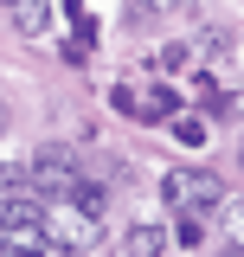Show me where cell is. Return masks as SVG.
I'll return each mask as SVG.
<instances>
[{"instance_id":"cell-4","label":"cell","mask_w":244,"mask_h":257,"mask_svg":"<svg viewBox=\"0 0 244 257\" xmlns=\"http://www.w3.org/2000/svg\"><path fill=\"white\" fill-rule=\"evenodd\" d=\"M161 180H167V199H180V206H218V187L212 180H199V174H161Z\"/></svg>"},{"instance_id":"cell-1","label":"cell","mask_w":244,"mask_h":257,"mask_svg":"<svg viewBox=\"0 0 244 257\" xmlns=\"http://www.w3.org/2000/svg\"><path fill=\"white\" fill-rule=\"evenodd\" d=\"M45 244L52 251H90L96 244V206H84L77 193H58V206L45 212Z\"/></svg>"},{"instance_id":"cell-5","label":"cell","mask_w":244,"mask_h":257,"mask_svg":"<svg viewBox=\"0 0 244 257\" xmlns=\"http://www.w3.org/2000/svg\"><path fill=\"white\" fill-rule=\"evenodd\" d=\"M161 244H167V231H161V225H148V219H142V225H129V231L116 238V251H129V257H154Z\"/></svg>"},{"instance_id":"cell-10","label":"cell","mask_w":244,"mask_h":257,"mask_svg":"<svg viewBox=\"0 0 244 257\" xmlns=\"http://www.w3.org/2000/svg\"><path fill=\"white\" fill-rule=\"evenodd\" d=\"M142 7H180V0H142Z\"/></svg>"},{"instance_id":"cell-3","label":"cell","mask_w":244,"mask_h":257,"mask_svg":"<svg viewBox=\"0 0 244 257\" xmlns=\"http://www.w3.org/2000/svg\"><path fill=\"white\" fill-rule=\"evenodd\" d=\"M7 20L20 39H45L52 32V0H7Z\"/></svg>"},{"instance_id":"cell-8","label":"cell","mask_w":244,"mask_h":257,"mask_svg":"<svg viewBox=\"0 0 244 257\" xmlns=\"http://www.w3.org/2000/svg\"><path fill=\"white\" fill-rule=\"evenodd\" d=\"M180 244H186V251H199V244H206V231H199V219H193V212L180 219Z\"/></svg>"},{"instance_id":"cell-6","label":"cell","mask_w":244,"mask_h":257,"mask_svg":"<svg viewBox=\"0 0 244 257\" xmlns=\"http://www.w3.org/2000/svg\"><path fill=\"white\" fill-rule=\"evenodd\" d=\"M218 212H225V231H231V244L244 251V199H225Z\"/></svg>"},{"instance_id":"cell-2","label":"cell","mask_w":244,"mask_h":257,"mask_svg":"<svg viewBox=\"0 0 244 257\" xmlns=\"http://www.w3.org/2000/svg\"><path fill=\"white\" fill-rule=\"evenodd\" d=\"M77 161H71V148H39L32 155V174H26V187L32 193H45V199H58V193H77Z\"/></svg>"},{"instance_id":"cell-9","label":"cell","mask_w":244,"mask_h":257,"mask_svg":"<svg viewBox=\"0 0 244 257\" xmlns=\"http://www.w3.org/2000/svg\"><path fill=\"white\" fill-rule=\"evenodd\" d=\"M7 135H13V116H7V103H0V155H7Z\"/></svg>"},{"instance_id":"cell-7","label":"cell","mask_w":244,"mask_h":257,"mask_svg":"<svg viewBox=\"0 0 244 257\" xmlns=\"http://www.w3.org/2000/svg\"><path fill=\"white\" fill-rule=\"evenodd\" d=\"M174 135H180L186 148H199V142H206V122H199V116H180V122H174Z\"/></svg>"}]
</instances>
